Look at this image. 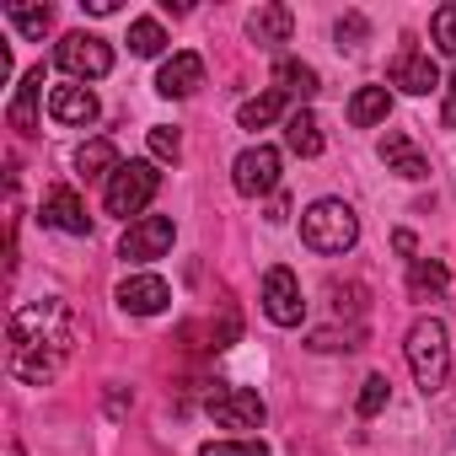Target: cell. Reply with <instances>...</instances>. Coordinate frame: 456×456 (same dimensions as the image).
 I'll return each instance as SVG.
<instances>
[{"label": "cell", "mask_w": 456, "mask_h": 456, "mask_svg": "<svg viewBox=\"0 0 456 456\" xmlns=\"http://www.w3.org/2000/svg\"><path fill=\"white\" fill-rule=\"evenodd\" d=\"M12 376L28 381V387H44L60 376V365L70 360V344H76V317L60 296H44V301H22L12 312Z\"/></svg>", "instance_id": "cell-1"}, {"label": "cell", "mask_w": 456, "mask_h": 456, "mask_svg": "<svg viewBox=\"0 0 456 456\" xmlns=\"http://www.w3.org/2000/svg\"><path fill=\"white\" fill-rule=\"evenodd\" d=\"M301 242L312 253H322V258H344L360 242V215H354V204H344V199L306 204V215H301Z\"/></svg>", "instance_id": "cell-2"}, {"label": "cell", "mask_w": 456, "mask_h": 456, "mask_svg": "<svg viewBox=\"0 0 456 456\" xmlns=\"http://www.w3.org/2000/svg\"><path fill=\"white\" fill-rule=\"evenodd\" d=\"M403 354H408V370H413L424 397L445 387V376H451V333H445L440 317H419L408 328V338H403Z\"/></svg>", "instance_id": "cell-3"}, {"label": "cell", "mask_w": 456, "mask_h": 456, "mask_svg": "<svg viewBox=\"0 0 456 456\" xmlns=\"http://www.w3.org/2000/svg\"><path fill=\"white\" fill-rule=\"evenodd\" d=\"M156 188H161L156 161H124V167L108 177L102 204H108V215H118V220H129V225H134V220H145V209H151Z\"/></svg>", "instance_id": "cell-4"}, {"label": "cell", "mask_w": 456, "mask_h": 456, "mask_svg": "<svg viewBox=\"0 0 456 456\" xmlns=\"http://www.w3.org/2000/svg\"><path fill=\"white\" fill-rule=\"evenodd\" d=\"M54 65L70 76V81H102L113 70V49L97 38V33H65L54 44Z\"/></svg>", "instance_id": "cell-5"}, {"label": "cell", "mask_w": 456, "mask_h": 456, "mask_svg": "<svg viewBox=\"0 0 456 456\" xmlns=\"http://www.w3.org/2000/svg\"><path fill=\"white\" fill-rule=\"evenodd\" d=\"M204 408H209V419L220 429H264V419H269L264 397L248 392V387H209Z\"/></svg>", "instance_id": "cell-6"}, {"label": "cell", "mask_w": 456, "mask_h": 456, "mask_svg": "<svg viewBox=\"0 0 456 456\" xmlns=\"http://www.w3.org/2000/svg\"><path fill=\"white\" fill-rule=\"evenodd\" d=\"M172 237H177V225L167 220V215H145V220H134V225H124V242H118V258L124 264H156V258H167L172 253Z\"/></svg>", "instance_id": "cell-7"}, {"label": "cell", "mask_w": 456, "mask_h": 456, "mask_svg": "<svg viewBox=\"0 0 456 456\" xmlns=\"http://www.w3.org/2000/svg\"><path fill=\"white\" fill-rule=\"evenodd\" d=\"M264 317H269L274 328H301V322H306V296H301V280H296L285 264H274V269L264 274Z\"/></svg>", "instance_id": "cell-8"}, {"label": "cell", "mask_w": 456, "mask_h": 456, "mask_svg": "<svg viewBox=\"0 0 456 456\" xmlns=\"http://www.w3.org/2000/svg\"><path fill=\"white\" fill-rule=\"evenodd\" d=\"M232 183H237V193L242 199H264V193H274L280 188V151L274 145H248L237 161H232Z\"/></svg>", "instance_id": "cell-9"}, {"label": "cell", "mask_w": 456, "mask_h": 456, "mask_svg": "<svg viewBox=\"0 0 456 456\" xmlns=\"http://www.w3.org/2000/svg\"><path fill=\"white\" fill-rule=\"evenodd\" d=\"M113 301H118L129 317H156V312L172 306V285H167L161 274H124L118 290H113Z\"/></svg>", "instance_id": "cell-10"}, {"label": "cell", "mask_w": 456, "mask_h": 456, "mask_svg": "<svg viewBox=\"0 0 456 456\" xmlns=\"http://www.w3.org/2000/svg\"><path fill=\"white\" fill-rule=\"evenodd\" d=\"M38 215H44V225H54V232H65V237H92V215H86V204H81V193L70 183L49 188Z\"/></svg>", "instance_id": "cell-11"}, {"label": "cell", "mask_w": 456, "mask_h": 456, "mask_svg": "<svg viewBox=\"0 0 456 456\" xmlns=\"http://www.w3.org/2000/svg\"><path fill=\"white\" fill-rule=\"evenodd\" d=\"M392 86H397V92H408V97H429V92L440 86V70H435V60H429L424 49L403 44V49H397V60H392Z\"/></svg>", "instance_id": "cell-12"}, {"label": "cell", "mask_w": 456, "mask_h": 456, "mask_svg": "<svg viewBox=\"0 0 456 456\" xmlns=\"http://www.w3.org/2000/svg\"><path fill=\"white\" fill-rule=\"evenodd\" d=\"M49 118H54L60 129H86V124H97V97H92V86H81V81L54 86V92H49Z\"/></svg>", "instance_id": "cell-13"}, {"label": "cell", "mask_w": 456, "mask_h": 456, "mask_svg": "<svg viewBox=\"0 0 456 456\" xmlns=\"http://www.w3.org/2000/svg\"><path fill=\"white\" fill-rule=\"evenodd\" d=\"M199 86H204V60L193 49H177L172 60H161V70H156V92L161 97H193Z\"/></svg>", "instance_id": "cell-14"}, {"label": "cell", "mask_w": 456, "mask_h": 456, "mask_svg": "<svg viewBox=\"0 0 456 456\" xmlns=\"http://www.w3.org/2000/svg\"><path fill=\"white\" fill-rule=\"evenodd\" d=\"M38 108H44V65H33V70L22 76L17 97L6 102V118H12V129H22V134H38V129H44Z\"/></svg>", "instance_id": "cell-15"}, {"label": "cell", "mask_w": 456, "mask_h": 456, "mask_svg": "<svg viewBox=\"0 0 456 456\" xmlns=\"http://www.w3.org/2000/svg\"><path fill=\"white\" fill-rule=\"evenodd\" d=\"M381 161H387V172H397V177H408V183H424V177H429L424 151H419L403 129H387V134H381Z\"/></svg>", "instance_id": "cell-16"}, {"label": "cell", "mask_w": 456, "mask_h": 456, "mask_svg": "<svg viewBox=\"0 0 456 456\" xmlns=\"http://www.w3.org/2000/svg\"><path fill=\"white\" fill-rule=\"evenodd\" d=\"M290 28H296V17H290V6H280V0H269V6H258V12L248 17V38H253L258 49L290 44Z\"/></svg>", "instance_id": "cell-17"}, {"label": "cell", "mask_w": 456, "mask_h": 456, "mask_svg": "<svg viewBox=\"0 0 456 456\" xmlns=\"http://www.w3.org/2000/svg\"><path fill=\"white\" fill-rule=\"evenodd\" d=\"M274 86H280L285 97H296L301 108H312V97L322 92L317 70H312L306 60H296V54H280V60H274Z\"/></svg>", "instance_id": "cell-18"}, {"label": "cell", "mask_w": 456, "mask_h": 456, "mask_svg": "<svg viewBox=\"0 0 456 456\" xmlns=\"http://www.w3.org/2000/svg\"><path fill=\"white\" fill-rule=\"evenodd\" d=\"M285 145H290L296 156H306V161H312V156H322V145H328V140H322V124H317V113H312V108H296V113L285 118Z\"/></svg>", "instance_id": "cell-19"}, {"label": "cell", "mask_w": 456, "mask_h": 456, "mask_svg": "<svg viewBox=\"0 0 456 456\" xmlns=\"http://www.w3.org/2000/svg\"><path fill=\"white\" fill-rule=\"evenodd\" d=\"M387 113H392V92L387 86H360L349 97V124L354 129H376V124H387Z\"/></svg>", "instance_id": "cell-20"}, {"label": "cell", "mask_w": 456, "mask_h": 456, "mask_svg": "<svg viewBox=\"0 0 456 456\" xmlns=\"http://www.w3.org/2000/svg\"><path fill=\"white\" fill-rule=\"evenodd\" d=\"M285 102H290V97H285L280 86H269V92H258V97H248V102L237 108V124H242V129H269L274 118H290Z\"/></svg>", "instance_id": "cell-21"}, {"label": "cell", "mask_w": 456, "mask_h": 456, "mask_svg": "<svg viewBox=\"0 0 456 456\" xmlns=\"http://www.w3.org/2000/svg\"><path fill=\"white\" fill-rule=\"evenodd\" d=\"M124 161H118V145L113 140H86L81 151H76V172L86 177V183H97V177H113Z\"/></svg>", "instance_id": "cell-22"}, {"label": "cell", "mask_w": 456, "mask_h": 456, "mask_svg": "<svg viewBox=\"0 0 456 456\" xmlns=\"http://www.w3.org/2000/svg\"><path fill=\"white\" fill-rule=\"evenodd\" d=\"M445 285H451V274H445L440 258H413V264H408V296H413V301H435Z\"/></svg>", "instance_id": "cell-23"}, {"label": "cell", "mask_w": 456, "mask_h": 456, "mask_svg": "<svg viewBox=\"0 0 456 456\" xmlns=\"http://www.w3.org/2000/svg\"><path fill=\"white\" fill-rule=\"evenodd\" d=\"M167 49V33H161V22L156 17H140V22H129V54H140V60H156Z\"/></svg>", "instance_id": "cell-24"}, {"label": "cell", "mask_w": 456, "mask_h": 456, "mask_svg": "<svg viewBox=\"0 0 456 456\" xmlns=\"http://www.w3.org/2000/svg\"><path fill=\"white\" fill-rule=\"evenodd\" d=\"M6 22H12V28H17L22 38H33V44H38V38L49 33L54 12H49V6H6Z\"/></svg>", "instance_id": "cell-25"}, {"label": "cell", "mask_w": 456, "mask_h": 456, "mask_svg": "<svg viewBox=\"0 0 456 456\" xmlns=\"http://www.w3.org/2000/svg\"><path fill=\"white\" fill-rule=\"evenodd\" d=\"M199 456H269V445L258 435H237V440H204Z\"/></svg>", "instance_id": "cell-26"}, {"label": "cell", "mask_w": 456, "mask_h": 456, "mask_svg": "<svg viewBox=\"0 0 456 456\" xmlns=\"http://www.w3.org/2000/svg\"><path fill=\"white\" fill-rule=\"evenodd\" d=\"M429 38H435V49H440V54H451V60H456V0H445V6L429 17Z\"/></svg>", "instance_id": "cell-27"}, {"label": "cell", "mask_w": 456, "mask_h": 456, "mask_svg": "<svg viewBox=\"0 0 456 456\" xmlns=\"http://www.w3.org/2000/svg\"><path fill=\"white\" fill-rule=\"evenodd\" d=\"M387 397H392V381L376 370V376H365V387H360V419H376L381 408H387Z\"/></svg>", "instance_id": "cell-28"}, {"label": "cell", "mask_w": 456, "mask_h": 456, "mask_svg": "<svg viewBox=\"0 0 456 456\" xmlns=\"http://www.w3.org/2000/svg\"><path fill=\"white\" fill-rule=\"evenodd\" d=\"M151 156L177 167V156H183V134H177V129H167V124H156V129H151Z\"/></svg>", "instance_id": "cell-29"}, {"label": "cell", "mask_w": 456, "mask_h": 456, "mask_svg": "<svg viewBox=\"0 0 456 456\" xmlns=\"http://www.w3.org/2000/svg\"><path fill=\"white\" fill-rule=\"evenodd\" d=\"M333 33H338V49H360V38H365L370 28H365V17H360V12H349V17H338V28H333Z\"/></svg>", "instance_id": "cell-30"}, {"label": "cell", "mask_w": 456, "mask_h": 456, "mask_svg": "<svg viewBox=\"0 0 456 456\" xmlns=\"http://www.w3.org/2000/svg\"><path fill=\"white\" fill-rule=\"evenodd\" d=\"M440 124H445V129H456V70H451V81H445V108H440Z\"/></svg>", "instance_id": "cell-31"}, {"label": "cell", "mask_w": 456, "mask_h": 456, "mask_svg": "<svg viewBox=\"0 0 456 456\" xmlns=\"http://www.w3.org/2000/svg\"><path fill=\"white\" fill-rule=\"evenodd\" d=\"M81 12H92V17H113V12H118V0H81Z\"/></svg>", "instance_id": "cell-32"}, {"label": "cell", "mask_w": 456, "mask_h": 456, "mask_svg": "<svg viewBox=\"0 0 456 456\" xmlns=\"http://www.w3.org/2000/svg\"><path fill=\"white\" fill-rule=\"evenodd\" d=\"M392 248H397L403 258H413V232H397V237H392Z\"/></svg>", "instance_id": "cell-33"}]
</instances>
